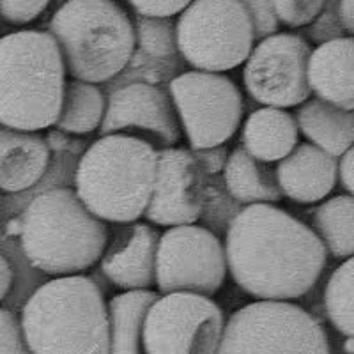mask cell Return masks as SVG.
<instances>
[{
	"label": "cell",
	"mask_w": 354,
	"mask_h": 354,
	"mask_svg": "<svg viewBox=\"0 0 354 354\" xmlns=\"http://www.w3.org/2000/svg\"><path fill=\"white\" fill-rule=\"evenodd\" d=\"M227 271L255 299L290 301L308 292L328 252L314 230L273 204H248L230 220Z\"/></svg>",
	"instance_id": "obj_1"
},
{
	"label": "cell",
	"mask_w": 354,
	"mask_h": 354,
	"mask_svg": "<svg viewBox=\"0 0 354 354\" xmlns=\"http://www.w3.org/2000/svg\"><path fill=\"white\" fill-rule=\"evenodd\" d=\"M20 326L30 354H109V306L84 274L41 286L25 303Z\"/></svg>",
	"instance_id": "obj_2"
},
{
	"label": "cell",
	"mask_w": 354,
	"mask_h": 354,
	"mask_svg": "<svg viewBox=\"0 0 354 354\" xmlns=\"http://www.w3.org/2000/svg\"><path fill=\"white\" fill-rule=\"evenodd\" d=\"M109 229L77 197L75 189L55 188L28 202L20 220V243L36 270L77 274L100 261Z\"/></svg>",
	"instance_id": "obj_3"
},
{
	"label": "cell",
	"mask_w": 354,
	"mask_h": 354,
	"mask_svg": "<svg viewBox=\"0 0 354 354\" xmlns=\"http://www.w3.org/2000/svg\"><path fill=\"white\" fill-rule=\"evenodd\" d=\"M64 87L66 68L52 34L20 30L0 37V126H53Z\"/></svg>",
	"instance_id": "obj_4"
},
{
	"label": "cell",
	"mask_w": 354,
	"mask_h": 354,
	"mask_svg": "<svg viewBox=\"0 0 354 354\" xmlns=\"http://www.w3.org/2000/svg\"><path fill=\"white\" fill-rule=\"evenodd\" d=\"M156 153L140 138L101 135L78 161L75 194L100 220L137 221L149 204Z\"/></svg>",
	"instance_id": "obj_5"
},
{
	"label": "cell",
	"mask_w": 354,
	"mask_h": 354,
	"mask_svg": "<svg viewBox=\"0 0 354 354\" xmlns=\"http://www.w3.org/2000/svg\"><path fill=\"white\" fill-rule=\"evenodd\" d=\"M48 32L66 73L75 80L105 84L115 78L135 52V27L113 0H68L53 12Z\"/></svg>",
	"instance_id": "obj_6"
},
{
	"label": "cell",
	"mask_w": 354,
	"mask_h": 354,
	"mask_svg": "<svg viewBox=\"0 0 354 354\" xmlns=\"http://www.w3.org/2000/svg\"><path fill=\"white\" fill-rule=\"evenodd\" d=\"M214 354H331L321 322L289 301L259 299L230 315Z\"/></svg>",
	"instance_id": "obj_7"
},
{
	"label": "cell",
	"mask_w": 354,
	"mask_h": 354,
	"mask_svg": "<svg viewBox=\"0 0 354 354\" xmlns=\"http://www.w3.org/2000/svg\"><path fill=\"white\" fill-rule=\"evenodd\" d=\"M176 48L201 71L223 73L246 61L255 37L239 0H192L174 25Z\"/></svg>",
	"instance_id": "obj_8"
},
{
	"label": "cell",
	"mask_w": 354,
	"mask_h": 354,
	"mask_svg": "<svg viewBox=\"0 0 354 354\" xmlns=\"http://www.w3.org/2000/svg\"><path fill=\"white\" fill-rule=\"evenodd\" d=\"M169 96L192 151L223 145L241 124V91L221 73H183L170 82Z\"/></svg>",
	"instance_id": "obj_9"
},
{
	"label": "cell",
	"mask_w": 354,
	"mask_h": 354,
	"mask_svg": "<svg viewBox=\"0 0 354 354\" xmlns=\"http://www.w3.org/2000/svg\"><path fill=\"white\" fill-rule=\"evenodd\" d=\"M225 317L209 296L170 292L158 296L142 326L145 354H214Z\"/></svg>",
	"instance_id": "obj_10"
},
{
	"label": "cell",
	"mask_w": 354,
	"mask_h": 354,
	"mask_svg": "<svg viewBox=\"0 0 354 354\" xmlns=\"http://www.w3.org/2000/svg\"><path fill=\"white\" fill-rule=\"evenodd\" d=\"M227 277L225 250L211 230L195 223L169 227L158 239L154 283L161 294L213 296Z\"/></svg>",
	"instance_id": "obj_11"
},
{
	"label": "cell",
	"mask_w": 354,
	"mask_h": 354,
	"mask_svg": "<svg viewBox=\"0 0 354 354\" xmlns=\"http://www.w3.org/2000/svg\"><path fill=\"white\" fill-rule=\"evenodd\" d=\"M312 48L298 34L277 32L252 48L243 69L248 94L261 105L289 109L310 97L306 64Z\"/></svg>",
	"instance_id": "obj_12"
},
{
	"label": "cell",
	"mask_w": 354,
	"mask_h": 354,
	"mask_svg": "<svg viewBox=\"0 0 354 354\" xmlns=\"http://www.w3.org/2000/svg\"><path fill=\"white\" fill-rule=\"evenodd\" d=\"M207 176L195 151L174 145L158 151L145 220L163 227L195 223L207 198Z\"/></svg>",
	"instance_id": "obj_13"
},
{
	"label": "cell",
	"mask_w": 354,
	"mask_h": 354,
	"mask_svg": "<svg viewBox=\"0 0 354 354\" xmlns=\"http://www.w3.org/2000/svg\"><path fill=\"white\" fill-rule=\"evenodd\" d=\"M100 135H128L160 151L177 144L181 128L169 94L147 82H133L110 93Z\"/></svg>",
	"instance_id": "obj_14"
},
{
	"label": "cell",
	"mask_w": 354,
	"mask_h": 354,
	"mask_svg": "<svg viewBox=\"0 0 354 354\" xmlns=\"http://www.w3.org/2000/svg\"><path fill=\"white\" fill-rule=\"evenodd\" d=\"M100 257V270L113 286L124 290L151 289L160 232L149 223H122Z\"/></svg>",
	"instance_id": "obj_15"
},
{
	"label": "cell",
	"mask_w": 354,
	"mask_h": 354,
	"mask_svg": "<svg viewBox=\"0 0 354 354\" xmlns=\"http://www.w3.org/2000/svg\"><path fill=\"white\" fill-rule=\"evenodd\" d=\"M274 174L283 197L298 204H315L337 185V158L312 144H299L278 161Z\"/></svg>",
	"instance_id": "obj_16"
},
{
	"label": "cell",
	"mask_w": 354,
	"mask_h": 354,
	"mask_svg": "<svg viewBox=\"0 0 354 354\" xmlns=\"http://www.w3.org/2000/svg\"><path fill=\"white\" fill-rule=\"evenodd\" d=\"M353 37H335L322 41L312 50L306 64L310 93L340 109H354L353 84Z\"/></svg>",
	"instance_id": "obj_17"
},
{
	"label": "cell",
	"mask_w": 354,
	"mask_h": 354,
	"mask_svg": "<svg viewBox=\"0 0 354 354\" xmlns=\"http://www.w3.org/2000/svg\"><path fill=\"white\" fill-rule=\"evenodd\" d=\"M50 163V145L36 131L0 126V189L20 194L32 188Z\"/></svg>",
	"instance_id": "obj_18"
},
{
	"label": "cell",
	"mask_w": 354,
	"mask_h": 354,
	"mask_svg": "<svg viewBox=\"0 0 354 354\" xmlns=\"http://www.w3.org/2000/svg\"><path fill=\"white\" fill-rule=\"evenodd\" d=\"M294 121L298 131L312 142V145L338 158L353 147L354 142V115L353 110L340 109L328 101L306 100L298 105Z\"/></svg>",
	"instance_id": "obj_19"
},
{
	"label": "cell",
	"mask_w": 354,
	"mask_h": 354,
	"mask_svg": "<svg viewBox=\"0 0 354 354\" xmlns=\"http://www.w3.org/2000/svg\"><path fill=\"white\" fill-rule=\"evenodd\" d=\"M298 126L286 109L264 106L250 113L241 131L243 149L266 163L286 158L298 145Z\"/></svg>",
	"instance_id": "obj_20"
},
{
	"label": "cell",
	"mask_w": 354,
	"mask_h": 354,
	"mask_svg": "<svg viewBox=\"0 0 354 354\" xmlns=\"http://www.w3.org/2000/svg\"><path fill=\"white\" fill-rule=\"evenodd\" d=\"M223 185L238 204H274L283 197L270 163L250 156L243 147L225 158Z\"/></svg>",
	"instance_id": "obj_21"
},
{
	"label": "cell",
	"mask_w": 354,
	"mask_h": 354,
	"mask_svg": "<svg viewBox=\"0 0 354 354\" xmlns=\"http://www.w3.org/2000/svg\"><path fill=\"white\" fill-rule=\"evenodd\" d=\"M158 296L154 290L135 289L119 294L109 303V354H145L142 326Z\"/></svg>",
	"instance_id": "obj_22"
},
{
	"label": "cell",
	"mask_w": 354,
	"mask_h": 354,
	"mask_svg": "<svg viewBox=\"0 0 354 354\" xmlns=\"http://www.w3.org/2000/svg\"><path fill=\"white\" fill-rule=\"evenodd\" d=\"M106 97L96 84L84 80L66 82L55 128L69 135H88L100 129L105 115Z\"/></svg>",
	"instance_id": "obj_23"
},
{
	"label": "cell",
	"mask_w": 354,
	"mask_h": 354,
	"mask_svg": "<svg viewBox=\"0 0 354 354\" xmlns=\"http://www.w3.org/2000/svg\"><path fill=\"white\" fill-rule=\"evenodd\" d=\"M353 195H338L321 204L312 214V225L326 252L335 259L353 257L354 252Z\"/></svg>",
	"instance_id": "obj_24"
},
{
	"label": "cell",
	"mask_w": 354,
	"mask_h": 354,
	"mask_svg": "<svg viewBox=\"0 0 354 354\" xmlns=\"http://www.w3.org/2000/svg\"><path fill=\"white\" fill-rule=\"evenodd\" d=\"M353 283L354 261L347 257L330 277L324 289V306L331 324L346 337H353Z\"/></svg>",
	"instance_id": "obj_25"
},
{
	"label": "cell",
	"mask_w": 354,
	"mask_h": 354,
	"mask_svg": "<svg viewBox=\"0 0 354 354\" xmlns=\"http://www.w3.org/2000/svg\"><path fill=\"white\" fill-rule=\"evenodd\" d=\"M135 39L140 41V46L151 55L163 57L176 48V32L169 18H147L137 20Z\"/></svg>",
	"instance_id": "obj_26"
},
{
	"label": "cell",
	"mask_w": 354,
	"mask_h": 354,
	"mask_svg": "<svg viewBox=\"0 0 354 354\" xmlns=\"http://www.w3.org/2000/svg\"><path fill=\"white\" fill-rule=\"evenodd\" d=\"M280 24L298 28L315 21L326 6V0H271Z\"/></svg>",
	"instance_id": "obj_27"
},
{
	"label": "cell",
	"mask_w": 354,
	"mask_h": 354,
	"mask_svg": "<svg viewBox=\"0 0 354 354\" xmlns=\"http://www.w3.org/2000/svg\"><path fill=\"white\" fill-rule=\"evenodd\" d=\"M239 2L248 15L255 41L278 32L280 21H278L271 0H239Z\"/></svg>",
	"instance_id": "obj_28"
},
{
	"label": "cell",
	"mask_w": 354,
	"mask_h": 354,
	"mask_svg": "<svg viewBox=\"0 0 354 354\" xmlns=\"http://www.w3.org/2000/svg\"><path fill=\"white\" fill-rule=\"evenodd\" d=\"M52 0H0V17L11 25H27L39 18Z\"/></svg>",
	"instance_id": "obj_29"
},
{
	"label": "cell",
	"mask_w": 354,
	"mask_h": 354,
	"mask_svg": "<svg viewBox=\"0 0 354 354\" xmlns=\"http://www.w3.org/2000/svg\"><path fill=\"white\" fill-rule=\"evenodd\" d=\"M0 354H30L21 335L20 319L0 308Z\"/></svg>",
	"instance_id": "obj_30"
},
{
	"label": "cell",
	"mask_w": 354,
	"mask_h": 354,
	"mask_svg": "<svg viewBox=\"0 0 354 354\" xmlns=\"http://www.w3.org/2000/svg\"><path fill=\"white\" fill-rule=\"evenodd\" d=\"M138 17L170 18L176 17L192 0H128Z\"/></svg>",
	"instance_id": "obj_31"
},
{
	"label": "cell",
	"mask_w": 354,
	"mask_h": 354,
	"mask_svg": "<svg viewBox=\"0 0 354 354\" xmlns=\"http://www.w3.org/2000/svg\"><path fill=\"white\" fill-rule=\"evenodd\" d=\"M353 163H354V151L353 147L337 158V179H340V185L347 194L353 195L354 192V179H353Z\"/></svg>",
	"instance_id": "obj_32"
},
{
	"label": "cell",
	"mask_w": 354,
	"mask_h": 354,
	"mask_svg": "<svg viewBox=\"0 0 354 354\" xmlns=\"http://www.w3.org/2000/svg\"><path fill=\"white\" fill-rule=\"evenodd\" d=\"M338 21L344 32L353 36L354 32V17H353V0H340L338 4Z\"/></svg>",
	"instance_id": "obj_33"
},
{
	"label": "cell",
	"mask_w": 354,
	"mask_h": 354,
	"mask_svg": "<svg viewBox=\"0 0 354 354\" xmlns=\"http://www.w3.org/2000/svg\"><path fill=\"white\" fill-rule=\"evenodd\" d=\"M12 287V270L8 259L0 254V301L8 296Z\"/></svg>",
	"instance_id": "obj_34"
},
{
	"label": "cell",
	"mask_w": 354,
	"mask_h": 354,
	"mask_svg": "<svg viewBox=\"0 0 354 354\" xmlns=\"http://www.w3.org/2000/svg\"><path fill=\"white\" fill-rule=\"evenodd\" d=\"M347 353H353V337H349V342H346Z\"/></svg>",
	"instance_id": "obj_35"
}]
</instances>
